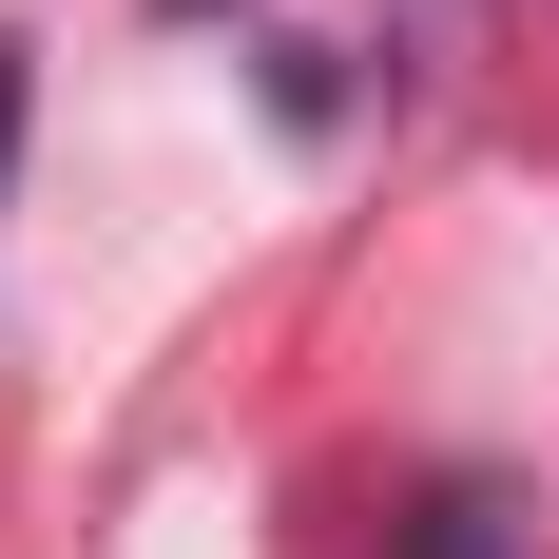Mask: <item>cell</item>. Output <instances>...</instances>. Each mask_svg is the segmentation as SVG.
I'll use <instances>...</instances> for the list:
<instances>
[{
    "label": "cell",
    "mask_w": 559,
    "mask_h": 559,
    "mask_svg": "<svg viewBox=\"0 0 559 559\" xmlns=\"http://www.w3.org/2000/svg\"><path fill=\"white\" fill-rule=\"evenodd\" d=\"M425 559H502V502H425Z\"/></svg>",
    "instance_id": "1"
},
{
    "label": "cell",
    "mask_w": 559,
    "mask_h": 559,
    "mask_svg": "<svg viewBox=\"0 0 559 559\" xmlns=\"http://www.w3.org/2000/svg\"><path fill=\"white\" fill-rule=\"evenodd\" d=\"M0 135H20V39H0Z\"/></svg>",
    "instance_id": "2"
}]
</instances>
